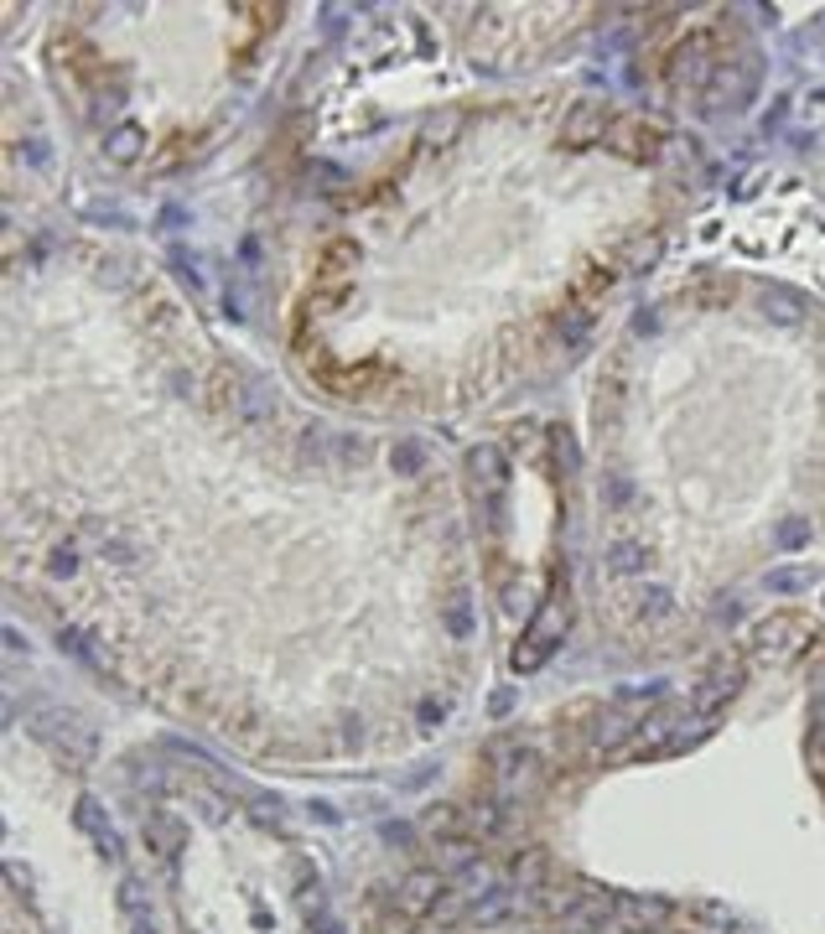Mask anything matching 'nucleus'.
I'll list each match as a JSON object with an SVG mask.
<instances>
[{
  "label": "nucleus",
  "instance_id": "nucleus-1",
  "mask_svg": "<svg viewBox=\"0 0 825 934\" xmlns=\"http://www.w3.org/2000/svg\"><path fill=\"white\" fill-rule=\"evenodd\" d=\"M571 618H576V603H571V576L556 567V571H550L546 597H540V607H535L530 628H525V634H519V644H514V670H519V675L540 670V664H546L550 655L566 644Z\"/></svg>",
  "mask_w": 825,
  "mask_h": 934
},
{
  "label": "nucleus",
  "instance_id": "nucleus-13",
  "mask_svg": "<svg viewBox=\"0 0 825 934\" xmlns=\"http://www.w3.org/2000/svg\"><path fill=\"white\" fill-rule=\"evenodd\" d=\"M416 924H421V919L400 914V909L389 903L385 914H374V919H369V934H416Z\"/></svg>",
  "mask_w": 825,
  "mask_h": 934
},
{
  "label": "nucleus",
  "instance_id": "nucleus-14",
  "mask_svg": "<svg viewBox=\"0 0 825 934\" xmlns=\"http://www.w3.org/2000/svg\"><path fill=\"white\" fill-rule=\"evenodd\" d=\"M509 914V898L504 893H483L473 898V909H468V924H494V919Z\"/></svg>",
  "mask_w": 825,
  "mask_h": 934
},
{
  "label": "nucleus",
  "instance_id": "nucleus-2",
  "mask_svg": "<svg viewBox=\"0 0 825 934\" xmlns=\"http://www.w3.org/2000/svg\"><path fill=\"white\" fill-rule=\"evenodd\" d=\"M32 737L68 769H89L94 763V733L84 727V716L63 712V706H47V712L32 716Z\"/></svg>",
  "mask_w": 825,
  "mask_h": 934
},
{
  "label": "nucleus",
  "instance_id": "nucleus-4",
  "mask_svg": "<svg viewBox=\"0 0 825 934\" xmlns=\"http://www.w3.org/2000/svg\"><path fill=\"white\" fill-rule=\"evenodd\" d=\"M613 903H618V898H607L603 888H582L550 924L561 934H607L613 930Z\"/></svg>",
  "mask_w": 825,
  "mask_h": 934
},
{
  "label": "nucleus",
  "instance_id": "nucleus-10",
  "mask_svg": "<svg viewBox=\"0 0 825 934\" xmlns=\"http://www.w3.org/2000/svg\"><path fill=\"white\" fill-rule=\"evenodd\" d=\"M468 477H473V488H498V477H504V452L498 447H473L468 452Z\"/></svg>",
  "mask_w": 825,
  "mask_h": 934
},
{
  "label": "nucleus",
  "instance_id": "nucleus-7",
  "mask_svg": "<svg viewBox=\"0 0 825 934\" xmlns=\"http://www.w3.org/2000/svg\"><path fill=\"white\" fill-rule=\"evenodd\" d=\"M74 821H78V831H84V836H89V842L99 846V857H110V861H114L120 851H125V846H120V831H114V821H110V810L99 805L94 794H84V800H78Z\"/></svg>",
  "mask_w": 825,
  "mask_h": 934
},
{
  "label": "nucleus",
  "instance_id": "nucleus-18",
  "mask_svg": "<svg viewBox=\"0 0 825 934\" xmlns=\"http://www.w3.org/2000/svg\"><path fill=\"white\" fill-rule=\"evenodd\" d=\"M447 623H452V634H458V639H468V634H473V607L458 603L452 613H447Z\"/></svg>",
  "mask_w": 825,
  "mask_h": 934
},
{
  "label": "nucleus",
  "instance_id": "nucleus-20",
  "mask_svg": "<svg viewBox=\"0 0 825 934\" xmlns=\"http://www.w3.org/2000/svg\"><path fill=\"white\" fill-rule=\"evenodd\" d=\"M74 567H78V561H74V550H57V556H53V571H57V576H68Z\"/></svg>",
  "mask_w": 825,
  "mask_h": 934
},
{
  "label": "nucleus",
  "instance_id": "nucleus-9",
  "mask_svg": "<svg viewBox=\"0 0 825 934\" xmlns=\"http://www.w3.org/2000/svg\"><path fill=\"white\" fill-rule=\"evenodd\" d=\"M680 924H685V934H733V914L716 909V903H691V909H680Z\"/></svg>",
  "mask_w": 825,
  "mask_h": 934
},
{
  "label": "nucleus",
  "instance_id": "nucleus-12",
  "mask_svg": "<svg viewBox=\"0 0 825 934\" xmlns=\"http://www.w3.org/2000/svg\"><path fill=\"white\" fill-rule=\"evenodd\" d=\"M141 146H146V135H141V125H120L110 130V162H135L141 156Z\"/></svg>",
  "mask_w": 825,
  "mask_h": 934
},
{
  "label": "nucleus",
  "instance_id": "nucleus-3",
  "mask_svg": "<svg viewBox=\"0 0 825 934\" xmlns=\"http://www.w3.org/2000/svg\"><path fill=\"white\" fill-rule=\"evenodd\" d=\"M613 156H624V162H654L664 151V130L654 120H644V114H618L613 125H607V141H603Z\"/></svg>",
  "mask_w": 825,
  "mask_h": 934
},
{
  "label": "nucleus",
  "instance_id": "nucleus-5",
  "mask_svg": "<svg viewBox=\"0 0 825 934\" xmlns=\"http://www.w3.org/2000/svg\"><path fill=\"white\" fill-rule=\"evenodd\" d=\"M664 924H670V903H664V898L628 893L613 903V930L618 934H660Z\"/></svg>",
  "mask_w": 825,
  "mask_h": 934
},
{
  "label": "nucleus",
  "instance_id": "nucleus-16",
  "mask_svg": "<svg viewBox=\"0 0 825 934\" xmlns=\"http://www.w3.org/2000/svg\"><path fill=\"white\" fill-rule=\"evenodd\" d=\"M607 561H613V571H639V546H613L607 550Z\"/></svg>",
  "mask_w": 825,
  "mask_h": 934
},
{
  "label": "nucleus",
  "instance_id": "nucleus-15",
  "mask_svg": "<svg viewBox=\"0 0 825 934\" xmlns=\"http://www.w3.org/2000/svg\"><path fill=\"white\" fill-rule=\"evenodd\" d=\"M607 286H613V271H607V265H592V275H582V286H576V292H582V296H603Z\"/></svg>",
  "mask_w": 825,
  "mask_h": 934
},
{
  "label": "nucleus",
  "instance_id": "nucleus-8",
  "mask_svg": "<svg viewBox=\"0 0 825 934\" xmlns=\"http://www.w3.org/2000/svg\"><path fill=\"white\" fill-rule=\"evenodd\" d=\"M607 125H613V110H607V105H576V114H571L566 130H561V141H566L571 151L603 146V141H607Z\"/></svg>",
  "mask_w": 825,
  "mask_h": 934
},
{
  "label": "nucleus",
  "instance_id": "nucleus-6",
  "mask_svg": "<svg viewBox=\"0 0 825 934\" xmlns=\"http://www.w3.org/2000/svg\"><path fill=\"white\" fill-rule=\"evenodd\" d=\"M400 914H410V919H426V914H437V903H441V878L437 872H410V878H400V888H395V898H389Z\"/></svg>",
  "mask_w": 825,
  "mask_h": 934
},
{
  "label": "nucleus",
  "instance_id": "nucleus-17",
  "mask_svg": "<svg viewBox=\"0 0 825 934\" xmlns=\"http://www.w3.org/2000/svg\"><path fill=\"white\" fill-rule=\"evenodd\" d=\"M416 468H421V447H416V441H400V447H395V473H416Z\"/></svg>",
  "mask_w": 825,
  "mask_h": 934
},
{
  "label": "nucleus",
  "instance_id": "nucleus-19",
  "mask_svg": "<svg viewBox=\"0 0 825 934\" xmlns=\"http://www.w3.org/2000/svg\"><path fill=\"white\" fill-rule=\"evenodd\" d=\"M125 934H156V924H151V914H130L125 919Z\"/></svg>",
  "mask_w": 825,
  "mask_h": 934
},
{
  "label": "nucleus",
  "instance_id": "nucleus-11",
  "mask_svg": "<svg viewBox=\"0 0 825 934\" xmlns=\"http://www.w3.org/2000/svg\"><path fill=\"white\" fill-rule=\"evenodd\" d=\"M737 680H743V670H737V664H716L712 675H706V691H696V706H701V712L722 706V701L737 691Z\"/></svg>",
  "mask_w": 825,
  "mask_h": 934
}]
</instances>
